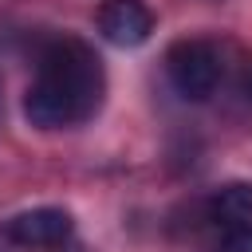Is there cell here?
<instances>
[{
	"label": "cell",
	"mask_w": 252,
	"mask_h": 252,
	"mask_svg": "<svg viewBox=\"0 0 252 252\" xmlns=\"http://www.w3.org/2000/svg\"><path fill=\"white\" fill-rule=\"evenodd\" d=\"M35 83H43L47 91H55L71 110H75V122L91 118L102 102V91H106V75H102V59L83 43V39H51L43 51H39V75Z\"/></svg>",
	"instance_id": "obj_1"
},
{
	"label": "cell",
	"mask_w": 252,
	"mask_h": 252,
	"mask_svg": "<svg viewBox=\"0 0 252 252\" xmlns=\"http://www.w3.org/2000/svg\"><path fill=\"white\" fill-rule=\"evenodd\" d=\"M165 71L181 98L205 102L220 83V51L209 39H177L165 51Z\"/></svg>",
	"instance_id": "obj_2"
},
{
	"label": "cell",
	"mask_w": 252,
	"mask_h": 252,
	"mask_svg": "<svg viewBox=\"0 0 252 252\" xmlns=\"http://www.w3.org/2000/svg\"><path fill=\"white\" fill-rule=\"evenodd\" d=\"M75 220L67 209H55V205H43V209H28L12 220H4V236L12 244H24V248H59L67 244Z\"/></svg>",
	"instance_id": "obj_3"
},
{
	"label": "cell",
	"mask_w": 252,
	"mask_h": 252,
	"mask_svg": "<svg viewBox=\"0 0 252 252\" xmlns=\"http://www.w3.org/2000/svg\"><path fill=\"white\" fill-rule=\"evenodd\" d=\"M98 32L114 47H138L154 32V16L142 0H102L98 8Z\"/></svg>",
	"instance_id": "obj_4"
},
{
	"label": "cell",
	"mask_w": 252,
	"mask_h": 252,
	"mask_svg": "<svg viewBox=\"0 0 252 252\" xmlns=\"http://www.w3.org/2000/svg\"><path fill=\"white\" fill-rule=\"evenodd\" d=\"M209 217L217 224H248L252 220V181H228L209 197Z\"/></svg>",
	"instance_id": "obj_5"
},
{
	"label": "cell",
	"mask_w": 252,
	"mask_h": 252,
	"mask_svg": "<svg viewBox=\"0 0 252 252\" xmlns=\"http://www.w3.org/2000/svg\"><path fill=\"white\" fill-rule=\"evenodd\" d=\"M220 252H252V220L248 224H232L220 240Z\"/></svg>",
	"instance_id": "obj_6"
},
{
	"label": "cell",
	"mask_w": 252,
	"mask_h": 252,
	"mask_svg": "<svg viewBox=\"0 0 252 252\" xmlns=\"http://www.w3.org/2000/svg\"><path fill=\"white\" fill-rule=\"evenodd\" d=\"M240 87H244V94L252 98V59L244 63V79H240Z\"/></svg>",
	"instance_id": "obj_7"
}]
</instances>
